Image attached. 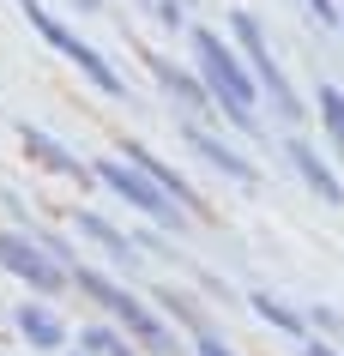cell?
Here are the masks:
<instances>
[{"label":"cell","mask_w":344,"mask_h":356,"mask_svg":"<svg viewBox=\"0 0 344 356\" xmlns=\"http://www.w3.org/2000/svg\"><path fill=\"white\" fill-rule=\"evenodd\" d=\"M193 356H236V350H229L224 338H218L206 320H199V326H193Z\"/></svg>","instance_id":"cell-17"},{"label":"cell","mask_w":344,"mask_h":356,"mask_svg":"<svg viewBox=\"0 0 344 356\" xmlns=\"http://www.w3.org/2000/svg\"><path fill=\"white\" fill-rule=\"evenodd\" d=\"M24 145L37 151L42 163L55 169V175H67V181H85V163H79V157H73V151H67V145H60V139H49V133H42V127H24Z\"/></svg>","instance_id":"cell-12"},{"label":"cell","mask_w":344,"mask_h":356,"mask_svg":"<svg viewBox=\"0 0 344 356\" xmlns=\"http://www.w3.org/2000/svg\"><path fill=\"white\" fill-rule=\"evenodd\" d=\"M181 133H188V145L199 151V157H206V163L218 169V175H229V181H242V188H260V169H254L248 157H242V151H229V145H224V139H218L211 127H199V121H188Z\"/></svg>","instance_id":"cell-8"},{"label":"cell","mask_w":344,"mask_h":356,"mask_svg":"<svg viewBox=\"0 0 344 356\" xmlns=\"http://www.w3.org/2000/svg\"><path fill=\"white\" fill-rule=\"evenodd\" d=\"M67 278H73L79 290H85V296L97 302V308H103V314H115V320H121V326H127V332H133L139 344H145V350H157V356H170V350H175V332H170V326H163V320H157L151 308H145V302L133 296V290H121V284H115L109 272L73 266Z\"/></svg>","instance_id":"cell-2"},{"label":"cell","mask_w":344,"mask_h":356,"mask_svg":"<svg viewBox=\"0 0 344 356\" xmlns=\"http://www.w3.org/2000/svg\"><path fill=\"white\" fill-rule=\"evenodd\" d=\"M19 6H24V19L37 24V37L49 42V49H60V55L73 60V67H79L85 79H91V85H97L103 97H121V91H127V85H121V73H115L109 60L97 55L91 42H85V37H73V31H67L60 19H49V6H42V0H19Z\"/></svg>","instance_id":"cell-3"},{"label":"cell","mask_w":344,"mask_h":356,"mask_svg":"<svg viewBox=\"0 0 344 356\" xmlns=\"http://www.w3.org/2000/svg\"><path fill=\"white\" fill-rule=\"evenodd\" d=\"M338 24H344V0H338Z\"/></svg>","instance_id":"cell-21"},{"label":"cell","mask_w":344,"mask_h":356,"mask_svg":"<svg viewBox=\"0 0 344 356\" xmlns=\"http://www.w3.org/2000/svg\"><path fill=\"white\" fill-rule=\"evenodd\" d=\"M97 181H103V188H115L127 206L145 211V218H157L163 229H181V206H175L170 193H157L133 163H121V157H97Z\"/></svg>","instance_id":"cell-5"},{"label":"cell","mask_w":344,"mask_h":356,"mask_svg":"<svg viewBox=\"0 0 344 356\" xmlns=\"http://www.w3.org/2000/svg\"><path fill=\"white\" fill-rule=\"evenodd\" d=\"M79 6H85V13H97V0H79Z\"/></svg>","instance_id":"cell-20"},{"label":"cell","mask_w":344,"mask_h":356,"mask_svg":"<svg viewBox=\"0 0 344 356\" xmlns=\"http://www.w3.org/2000/svg\"><path fill=\"white\" fill-rule=\"evenodd\" d=\"M320 115H326V133H332L338 151H344V91L338 85H320Z\"/></svg>","instance_id":"cell-16"},{"label":"cell","mask_w":344,"mask_h":356,"mask_svg":"<svg viewBox=\"0 0 344 356\" xmlns=\"http://www.w3.org/2000/svg\"><path fill=\"white\" fill-rule=\"evenodd\" d=\"M188 37H193V60H199V79H206V97H211V103H218V109H224L242 133H260V121H254V97H260V85L248 79V67L229 55L211 31H199V24H193Z\"/></svg>","instance_id":"cell-1"},{"label":"cell","mask_w":344,"mask_h":356,"mask_svg":"<svg viewBox=\"0 0 344 356\" xmlns=\"http://www.w3.org/2000/svg\"><path fill=\"white\" fill-rule=\"evenodd\" d=\"M229 31H236V42H242V67H248V79L290 115V121H296V91H290V79L278 73V60H272V49H266V31H260V19L236 6V13H229Z\"/></svg>","instance_id":"cell-4"},{"label":"cell","mask_w":344,"mask_h":356,"mask_svg":"<svg viewBox=\"0 0 344 356\" xmlns=\"http://www.w3.org/2000/svg\"><path fill=\"white\" fill-rule=\"evenodd\" d=\"M79 344H85V356H139L127 338L115 332V326H85V332H79Z\"/></svg>","instance_id":"cell-14"},{"label":"cell","mask_w":344,"mask_h":356,"mask_svg":"<svg viewBox=\"0 0 344 356\" xmlns=\"http://www.w3.org/2000/svg\"><path fill=\"white\" fill-rule=\"evenodd\" d=\"M73 224H79V236H85V242H97L115 266H133V242H127V236H121V229H115L109 218H97V211H79Z\"/></svg>","instance_id":"cell-10"},{"label":"cell","mask_w":344,"mask_h":356,"mask_svg":"<svg viewBox=\"0 0 344 356\" xmlns=\"http://www.w3.org/2000/svg\"><path fill=\"white\" fill-rule=\"evenodd\" d=\"M0 266L13 272V278H24L31 290H42V296H55L67 278V266H55V254L49 248H37L31 236H13V229H0Z\"/></svg>","instance_id":"cell-6"},{"label":"cell","mask_w":344,"mask_h":356,"mask_svg":"<svg viewBox=\"0 0 344 356\" xmlns=\"http://www.w3.org/2000/svg\"><path fill=\"white\" fill-rule=\"evenodd\" d=\"M308 356H338V350H332V344H308Z\"/></svg>","instance_id":"cell-19"},{"label":"cell","mask_w":344,"mask_h":356,"mask_svg":"<svg viewBox=\"0 0 344 356\" xmlns=\"http://www.w3.org/2000/svg\"><path fill=\"white\" fill-rule=\"evenodd\" d=\"M284 157H290V163H296V169H302V181H308V188H314V193H320V200H344L338 175H332V169H326L320 157H314V151L302 145V139H290V145H284Z\"/></svg>","instance_id":"cell-11"},{"label":"cell","mask_w":344,"mask_h":356,"mask_svg":"<svg viewBox=\"0 0 344 356\" xmlns=\"http://www.w3.org/2000/svg\"><path fill=\"white\" fill-rule=\"evenodd\" d=\"M308 6H314V19H320V24H338V0H308Z\"/></svg>","instance_id":"cell-18"},{"label":"cell","mask_w":344,"mask_h":356,"mask_svg":"<svg viewBox=\"0 0 344 356\" xmlns=\"http://www.w3.org/2000/svg\"><path fill=\"white\" fill-rule=\"evenodd\" d=\"M248 302H254V314L266 320V326H278V332H290V338H302V332H308V320L296 314V308H284L278 296H266V290H254Z\"/></svg>","instance_id":"cell-13"},{"label":"cell","mask_w":344,"mask_h":356,"mask_svg":"<svg viewBox=\"0 0 344 356\" xmlns=\"http://www.w3.org/2000/svg\"><path fill=\"white\" fill-rule=\"evenodd\" d=\"M157 79H163V85H170L175 97H181V103H193V115H206V85H199V79H188V73H175V67H163V60H157Z\"/></svg>","instance_id":"cell-15"},{"label":"cell","mask_w":344,"mask_h":356,"mask_svg":"<svg viewBox=\"0 0 344 356\" xmlns=\"http://www.w3.org/2000/svg\"><path fill=\"white\" fill-rule=\"evenodd\" d=\"M79 356H85V350H79Z\"/></svg>","instance_id":"cell-22"},{"label":"cell","mask_w":344,"mask_h":356,"mask_svg":"<svg viewBox=\"0 0 344 356\" xmlns=\"http://www.w3.org/2000/svg\"><path fill=\"white\" fill-rule=\"evenodd\" d=\"M121 163H133L139 175H145V181H151L157 193H170V200H175L181 211H188V206L199 211V193H193V181H188V175H175V169L163 163V157H151V151L139 145V139H127V145H121Z\"/></svg>","instance_id":"cell-7"},{"label":"cell","mask_w":344,"mask_h":356,"mask_svg":"<svg viewBox=\"0 0 344 356\" xmlns=\"http://www.w3.org/2000/svg\"><path fill=\"white\" fill-rule=\"evenodd\" d=\"M19 332L31 338V344H42V350H60V344H67V326H60V314L49 302H24L19 308Z\"/></svg>","instance_id":"cell-9"}]
</instances>
